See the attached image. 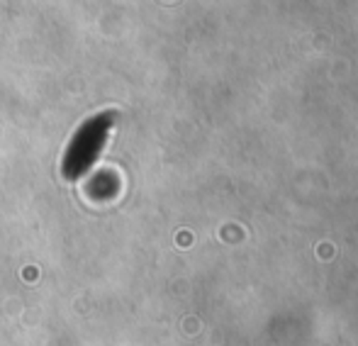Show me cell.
<instances>
[{
  "label": "cell",
  "mask_w": 358,
  "mask_h": 346,
  "mask_svg": "<svg viewBox=\"0 0 358 346\" xmlns=\"http://www.w3.org/2000/svg\"><path fill=\"white\" fill-rule=\"evenodd\" d=\"M113 124H115V113H100L93 115L90 120H85L76 129L62 161V173L69 180H78L80 175H85L93 168V164L98 161L100 152H103L105 142H108Z\"/></svg>",
  "instance_id": "6da1fadb"
}]
</instances>
